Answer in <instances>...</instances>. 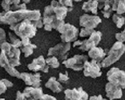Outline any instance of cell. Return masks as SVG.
I'll return each mask as SVG.
<instances>
[{
    "label": "cell",
    "mask_w": 125,
    "mask_h": 100,
    "mask_svg": "<svg viewBox=\"0 0 125 100\" xmlns=\"http://www.w3.org/2000/svg\"><path fill=\"white\" fill-rule=\"evenodd\" d=\"M41 18V13L39 10H19L9 11L0 13V22L1 24L11 25L17 24L21 21L28 19L30 21H37Z\"/></svg>",
    "instance_id": "6da1fadb"
},
{
    "label": "cell",
    "mask_w": 125,
    "mask_h": 100,
    "mask_svg": "<svg viewBox=\"0 0 125 100\" xmlns=\"http://www.w3.org/2000/svg\"><path fill=\"white\" fill-rule=\"evenodd\" d=\"M10 29L14 31L15 34L21 38H33L37 32V27L31 21L25 19L17 24H13L10 26Z\"/></svg>",
    "instance_id": "7a4b0ae2"
},
{
    "label": "cell",
    "mask_w": 125,
    "mask_h": 100,
    "mask_svg": "<svg viewBox=\"0 0 125 100\" xmlns=\"http://www.w3.org/2000/svg\"><path fill=\"white\" fill-rule=\"evenodd\" d=\"M125 52V45L121 42H116L108 52V56L101 63L103 68L108 67L118 61Z\"/></svg>",
    "instance_id": "3957f363"
},
{
    "label": "cell",
    "mask_w": 125,
    "mask_h": 100,
    "mask_svg": "<svg viewBox=\"0 0 125 100\" xmlns=\"http://www.w3.org/2000/svg\"><path fill=\"white\" fill-rule=\"evenodd\" d=\"M1 50L3 51L7 56L10 65L15 67L21 65L20 62V50L7 42H4L0 44Z\"/></svg>",
    "instance_id": "277c9868"
},
{
    "label": "cell",
    "mask_w": 125,
    "mask_h": 100,
    "mask_svg": "<svg viewBox=\"0 0 125 100\" xmlns=\"http://www.w3.org/2000/svg\"><path fill=\"white\" fill-rule=\"evenodd\" d=\"M102 34L100 31H94L88 39L83 41H76L73 47H79V49L83 51L90 50L92 48L96 47L101 40Z\"/></svg>",
    "instance_id": "5b68a950"
},
{
    "label": "cell",
    "mask_w": 125,
    "mask_h": 100,
    "mask_svg": "<svg viewBox=\"0 0 125 100\" xmlns=\"http://www.w3.org/2000/svg\"><path fill=\"white\" fill-rule=\"evenodd\" d=\"M59 32L61 34V38L63 42L70 43L77 40L79 31L74 25L67 23L65 24Z\"/></svg>",
    "instance_id": "8992f818"
},
{
    "label": "cell",
    "mask_w": 125,
    "mask_h": 100,
    "mask_svg": "<svg viewBox=\"0 0 125 100\" xmlns=\"http://www.w3.org/2000/svg\"><path fill=\"white\" fill-rule=\"evenodd\" d=\"M108 80L122 89L125 88V72L117 68H112L107 73Z\"/></svg>",
    "instance_id": "52a82bcc"
},
{
    "label": "cell",
    "mask_w": 125,
    "mask_h": 100,
    "mask_svg": "<svg viewBox=\"0 0 125 100\" xmlns=\"http://www.w3.org/2000/svg\"><path fill=\"white\" fill-rule=\"evenodd\" d=\"M87 60L88 57L86 55H76L73 58L65 60L62 64L67 68L75 71H80L83 69L84 63Z\"/></svg>",
    "instance_id": "ba28073f"
},
{
    "label": "cell",
    "mask_w": 125,
    "mask_h": 100,
    "mask_svg": "<svg viewBox=\"0 0 125 100\" xmlns=\"http://www.w3.org/2000/svg\"><path fill=\"white\" fill-rule=\"evenodd\" d=\"M70 49V43H61L50 48L48 55L49 56H54L58 57L60 60H65L67 58Z\"/></svg>",
    "instance_id": "9c48e42d"
},
{
    "label": "cell",
    "mask_w": 125,
    "mask_h": 100,
    "mask_svg": "<svg viewBox=\"0 0 125 100\" xmlns=\"http://www.w3.org/2000/svg\"><path fill=\"white\" fill-rule=\"evenodd\" d=\"M101 65L94 60L91 61H86L84 65L83 74L85 77H91L92 78H96L102 75L101 71Z\"/></svg>",
    "instance_id": "30bf717a"
},
{
    "label": "cell",
    "mask_w": 125,
    "mask_h": 100,
    "mask_svg": "<svg viewBox=\"0 0 125 100\" xmlns=\"http://www.w3.org/2000/svg\"><path fill=\"white\" fill-rule=\"evenodd\" d=\"M65 100H88L89 95L82 87L67 89L64 91Z\"/></svg>",
    "instance_id": "8fae6325"
},
{
    "label": "cell",
    "mask_w": 125,
    "mask_h": 100,
    "mask_svg": "<svg viewBox=\"0 0 125 100\" xmlns=\"http://www.w3.org/2000/svg\"><path fill=\"white\" fill-rule=\"evenodd\" d=\"M102 22L100 17L96 15H90L84 14L80 18V25L90 29L94 30Z\"/></svg>",
    "instance_id": "7c38bea8"
},
{
    "label": "cell",
    "mask_w": 125,
    "mask_h": 100,
    "mask_svg": "<svg viewBox=\"0 0 125 100\" xmlns=\"http://www.w3.org/2000/svg\"><path fill=\"white\" fill-rule=\"evenodd\" d=\"M41 75L39 73L36 74L27 72L21 73L18 79H22L26 85L34 87H39L41 85Z\"/></svg>",
    "instance_id": "4fadbf2b"
},
{
    "label": "cell",
    "mask_w": 125,
    "mask_h": 100,
    "mask_svg": "<svg viewBox=\"0 0 125 100\" xmlns=\"http://www.w3.org/2000/svg\"><path fill=\"white\" fill-rule=\"evenodd\" d=\"M27 68L29 70L35 72L42 71L48 73L49 71V66L47 64L43 56H40L38 58L34 59L32 62L27 65Z\"/></svg>",
    "instance_id": "5bb4252c"
},
{
    "label": "cell",
    "mask_w": 125,
    "mask_h": 100,
    "mask_svg": "<svg viewBox=\"0 0 125 100\" xmlns=\"http://www.w3.org/2000/svg\"><path fill=\"white\" fill-rule=\"evenodd\" d=\"M50 5L52 9L53 13L55 15L57 20L60 21L63 20L67 15V12L70 11L68 8L62 5L56 0H52Z\"/></svg>",
    "instance_id": "9a60e30c"
},
{
    "label": "cell",
    "mask_w": 125,
    "mask_h": 100,
    "mask_svg": "<svg viewBox=\"0 0 125 100\" xmlns=\"http://www.w3.org/2000/svg\"><path fill=\"white\" fill-rule=\"evenodd\" d=\"M122 88L109 82L105 85V91L106 96L110 100L120 99L123 95Z\"/></svg>",
    "instance_id": "2e32d148"
},
{
    "label": "cell",
    "mask_w": 125,
    "mask_h": 100,
    "mask_svg": "<svg viewBox=\"0 0 125 100\" xmlns=\"http://www.w3.org/2000/svg\"><path fill=\"white\" fill-rule=\"evenodd\" d=\"M0 64L1 67L4 68L7 72L11 76L15 77L17 78H19L20 73L14 67H12L9 62L8 58L6 56L4 52L1 50L0 57Z\"/></svg>",
    "instance_id": "e0dca14e"
},
{
    "label": "cell",
    "mask_w": 125,
    "mask_h": 100,
    "mask_svg": "<svg viewBox=\"0 0 125 100\" xmlns=\"http://www.w3.org/2000/svg\"><path fill=\"white\" fill-rule=\"evenodd\" d=\"M23 93L27 100H40L43 95L42 89L40 87H27L25 89Z\"/></svg>",
    "instance_id": "ac0fdd59"
},
{
    "label": "cell",
    "mask_w": 125,
    "mask_h": 100,
    "mask_svg": "<svg viewBox=\"0 0 125 100\" xmlns=\"http://www.w3.org/2000/svg\"><path fill=\"white\" fill-rule=\"evenodd\" d=\"M98 8L101 10L104 18H109L110 17L113 10L110 0H100L98 1Z\"/></svg>",
    "instance_id": "d6986e66"
},
{
    "label": "cell",
    "mask_w": 125,
    "mask_h": 100,
    "mask_svg": "<svg viewBox=\"0 0 125 100\" xmlns=\"http://www.w3.org/2000/svg\"><path fill=\"white\" fill-rule=\"evenodd\" d=\"M88 55L93 60L97 62L101 61L105 57L106 54L103 49L100 47H94L89 50Z\"/></svg>",
    "instance_id": "ffe728a7"
},
{
    "label": "cell",
    "mask_w": 125,
    "mask_h": 100,
    "mask_svg": "<svg viewBox=\"0 0 125 100\" xmlns=\"http://www.w3.org/2000/svg\"><path fill=\"white\" fill-rule=\"evenodd\" d=\"M45 87L50 89L55 93H60L63 89L61 84L57 80L56 78L54 77H50L45 84Z\"/></svg>",
    "instance_id": "44dd1931"
},
{
    "label": "cell",
    "mask_w": 125,
    "mask_h": 100,
    "mask_svg": "<svg viewBox=\"0 0 125 100\" xmlns=\"http://www.w3.org/2000/svg\"><path fill=\"white\" fill-rule=\"evenodd\" d=\"M98 6V1L96 0H89L83 3L82 9L85 12H91L94 14H97Z\"/></svg>",
    "instance_id": "7402d4cb"
},
{
    "label": "cell",
    "mask_w": 125,
    "mask_h": 100,
    "mask_svg": "<svg viewBox=\"0 0 125 100\" xmlns=\"http://www.w3.org/2000/svg\"><path fill=\"white\" fill-rule=\"evenodd\" d=\"M113 11L118 14L125 13V0H110Z\"/></svg>",
    "instance_id": "603a6c76"
},
{
    "label": "cell",
    "mask_w": 125,
    "mask_h": 100,
    "mask_svg": "<svg viewBox=\"0 0 125 100\" xmlns=\"http://www.w3.org/2000/svg\"><path fill=\"white\" fill-rule=\"evenodd\" d=\"M20 0H3L1 3V6L5 12L11 11V7L18 5Z\"/></svg>",
    "instance_id": "cb8c5ba5"
},
{
    "label": "cell",
    "mask_w": 125,
    "mask_h": 100,
    "mask_svg": "<svg viewBox=\"0 0 125 100\" xmlns=\"http://www.w3.org/2000/svg\"><path fill=\"white\" fill-rule=\"evenodd\" d=\"M113 21L117 28H120L125 24V18L120 14H114L113 16Z\"/></svg>",
    "instance_id": "d4e9b609"
},
{
    "label": "cell",
    "mask_w": 125,
    "mask_h": 100,
    "mask_svg": "<svg viewBox=\"0 0 125 100\" xmlns=\"http://www.w3.org/2000/svg\"><path fill=\"white\" fill-rule=\"evenodd\" d=\"M37 47L36 45L31 43L27 46L23 47L22 48V51L25 54V58H27L33 53L34 50L37 49Z\"/></svg>",
    "instance_id": "484cf974"
},
{
    "label": "cell",
    "mask_w": 125,
    "mask_h": 100,
    "mask_svg": "<svg viewBox=\"0 0 125 100\" xmlns=\"http://www.w3.org/2000/svg\"><path fill=\"white\" fill-rule=\"evenodd\" d=\"M13 86V83L10 81L3 79L1 80L0 82V94L4 93L7 89V88L11 87Z\"/></svg>",
    "instance_id": "4316f807"
},
{
    "label": "cell",
    "mask_w": 125,
    "mask_h": 100,
    "mask_svg": "<svg viewBox=\"0 0 125 100\" xmlns=\"http://www.w3.org/2000/svg\"><path fill=\"white\" fill-rule=\"evenodd\" d=\"M46 61L47 64L49 66H50V67L53 69H56L59 68L60 65L58 58L55 56L47 59L46 60Z\"/></svg>",
    "instance_id": "83f0119b"
},
{
    "label": "cell",
    "mask_w": 125,
    "mask_h": 100,
    "mask_svg": "<svg viewBox=\"0 0 125 100\" xmlns=\"http://www.w3.org/2000/svg\"><path fill=\"white\" fill-rule=\"evenodd\" d=\"M9 35L11 42V44L13 46L17 48L22 46V41H21L19 38H16L14 35H13L12 33H9Z\"/></svg>",
    "instance_id": "f1b7e54d"
},
{
    "label": "cell",
    "mask_w": 125,
    "mask_h": 100,
    "mask_svg": "<svg viewBox=\"0 0 125 100\" xmlns=\"http://www.w3.org/2000/svg\"><path fill=\"white\" fill-rule=\"evenodd\" d=\"M59 2L62 5L70 9V11L73 10V0H59Z\"/></svg>",
    "instance_id": "f546056e"
},
{
    "label": "cell",
    "mask_w": 125,
    "mask_h": 100,
    "mask_svg": "<svg viewBox=\"0 0 125 100\" xmlns=\"http://www.w3.org/2000/svg\"><path fill=\"white\" fill-rule=\"evenodd\" d=\"M94 31V30L86 28H83L81 29L79 35L81 37H86L90 36Z\"/></svg>",
    "instance_id": "4dcf8cb0"
},
{
    "label": "cell",
    "mask_w": 125,
    "mask_h": 100,
    "mask_svg": "<svg viewBox=\"0 0 125 100\" xmlns=\"http://www.w3.org/2000/svg\"><path fill=\"white\" fill-rule=\"evenodd\" d=\"M70 78L69 77L68 73L66 71L65 73L63 74L62 73H60L59 80L62 83H66L69 80Z\"/></svg>",
    "instance_id": "1f68e13d"
},
{
    "label": "cell",
    "mask_w": 125,
    "mask_h": 100,
    "mask_svg": "<svg viewBox=\"0 0 125 100\" xmlns=\"http://www.w3.org/2000/svg\"><path fill=\"white\" fill-rule=\"evenodd\" d=\"M116 39L120 42H123L125 41V29L124 30L120 33H116L115 35Z\"/></svg>",
    "instance_id": "d6a6232c"
},
{
    "label": "cell",
    "mask_w": 125,
    "mask_h": 100,
    "mask_svg": "<svg viewBox=\"0 0 125 100\" xmlns=\"http://www.w3.org/2000/svg\"><path fill=\"white\" fill-rule=\"evenodd\" d=\"M16 100H27L25 94L18 90L17 92Z\"/></svg>",
    "instance_id": "836d02e7"
},
{
    "label": "cell",
    "mask_w": 125,
    "mask_h": 100,
    "mask_svg": "<svg viewBox=\"0 0 125 100\" xmlns=\"http://www.w3.org/2000/svg\"><path fill=\"white\" fill-rule=\"evenodd\" d=\"M39 100H57V99L49 94H43Z\"/></svg>",
    "instance_id": "e575fe53"
},
{
    "label": "cell",
    "mask_w": 125,
    "mask_h": 100,
    "mask_svg": "<svg viewBox=\"0 0 125 100\" xmlns=\"http://www.w3.org/2000/svg\"><path fill=\"white\" fill-rule=\"evenodd\" d=\"M5 39H6L5 33L2 28H0V44L4 42H5Z\"/></svg>",
    "instance_id": "d590c367"
},
{
    "label": "cell",
    "mask_w": 125,
    "mask_h": 100,
    "mask_svg": "<svg viewBox=\"0 0 125 100\" xmlns=\"http://www.w3.org/2000/svg\"><path fill=\"white\" fill-rule=\"evenodd\" d=\"M34 25H35L37 27H38V28H41L43 27V22L41 21V19H39L37 21H34V22L33 23Z\"/></svg>",
    "instance_id": "8d00e7d4"
},
{
    "label": "cell",
    "mask_w": 125,
    "mask_h": 100,
    "mask_svg": "<svg viewBox=\"0 0 125 100\" xmlns=\"http://www.w3.org/2000/svg\"><path fill=\"white\" fill-rule=\"evenodd\" d=\"M89 100H107L103 98L101 95H99L98 96H93L90 97Z\"/></svg>",
    "instance_id": "74e56055"
},
{
    "label": "cell",
    "mask_w": 125,
    "mask_h": 100,
    "mask_svg": "<svg viewBox=\"0 0 125 100\" xmlns=\"http://www.w3.org/2000/svg\"><path fill=\"white\" fill-rule=\"evenodd\" d=\"M52 27L51 25H44V29L45 30L48 31H51L52 29Z\"/></svg>",
    "instance_id": "f35d334b"
},
{
    "label": "cell",
    "mask_w": 125,
    "mask_h": 100,
    "mask_svg": "<svg viewBox=\"0 0 125 100\" xmlns=\"http://www.w3.org/2000/svg\"><path fill=\"white\" fill-rule=\"evenodd\" d=\"M25 3H28L30 2V0H22Z\"/></svg>",
    "instance_id": "ab89813d"
},
{
    "label": "cell",
    "mask_w": 125,
    "mask_h": 100,
    "mask_svg": "<svg viewBox=\"0 0 125 100\" xmlns=\"http://www.w3.org/2000/svg\"><path fill=\"white\" fill-rule=\"evenodd\" d=\"M74 0L75 1H76V2H79V1H82V0Z\"/></svg>",
    "instance_id": "60d3db41"
},
{
    "label": "cell",
    "mask_w": 125,
    "mask_h": 100,
    "mask_svg": "<svg viewBox=\"0 0 125 100\" xmlns=\"http://www.w3.org/2000/svg\"><path fill=\"white\" fill-rule=\"evenodd\" d=\"M0 100H5V99H3V98H1Z\"/></svg>",
    "instance_id": "b9f144b4"
},
{
    "label": "cell",
    "mask_w": 125,
    "mask_h": 100,
    "mask_svg": "<svg viewBox=\"0 0 125 100\" xmlns=\"http://www.w3.org/2000/svg\"><path fill=\"white\" fill-rule=\"evenodd\" d=\"M97 1H100V0H96Z\"/></svg>",
    "instance_id": "7bdbcfd3"
}]
</instances>
